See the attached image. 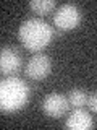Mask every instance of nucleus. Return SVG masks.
<instances>
[{"mask_svg":"<svg viewBox=\"0 0 97 130\" xmlns=\"http://www.w3.org/2000/svg\"><path fill=\"white\" fill-rule=\"evenodd\" d=\"M65 127L73 128V130H87V128L94 127V120H92V117L86 111H83L79 107V109H75L71 112V116L65 122Z\"/></svg>","mask_w":97,"mask_h":130,"instance_id":"nucleus-7","label":"nucleus"},{"mask_svg":"<svg viewBox=\"0 0 97 130\" xmlns=\"http://www.w3.org/2000/svg\"><path fill=\"white\" fill-rule=\"evenodd\" d=\"M52 70V60L45 54H34L26 63V76L31 80H44Z\"/></svg>","mask_w":97,"mask_h":130,"instance_id":"nucleus-5","label":"nucleus"},{"mask_svg":"<svg viewBox=\"0 0 97 130\" xmlns=\"http://www.w3.org/2000/svg\"><path fill=\"white\" fill-rule=\"evenodd\" d=\"M66 99H68V104H70V107H73V109H79V107H83V106L86 104L87 96H86V93H84L83 89L73 88L71 91L68 93Z\"/></svg>","mask_w":97,"mask_h":130,"instance_id":"nucleus-9","label":"nucleus"},{"mask_svg":"<svg viewBox=\"0 0 97 130\" xmlns=\"http://www.w3.org/2000/svg\"><path fill=\"white\" fill-rule=\"evenodd\" d=\"M23 57L21 52L13 46L0 47V73L7 76H13L21 70Z\"/></svg>","mask_w":97,"mask_h":130,"instance_id":"nucleus-4","label":"nucleus"},{"mask_svg":"<svg viewBox=\"0 0 97 130\" xmlns=\"http://www.w3.org/2000/svg\"><path fill=\"white\" fill-rule=\"evenodd\" d=\"M19 41L28 51L39 52L50 44L54 39V28L44 20L39 18H28L21 23L18 29Z\"/></svg>","mask_w":97,"mask_h":130,"instance_id":"nucleus-1","label":"nucleus"},{"mask_svg":"<svg viewBox=\"0 0 97 130\" xmlns=\"http://www.w3.org/2000/svg\"><path fill=\"white\" fill-rule=\"evenodd\" d=\"M86 103H87L89 107H91V111H92V112H95V111H97V94H95V93H92V94L87 98Z\"/></svg>","mask_w":97,"mask_h":130,"instance_id":"nucleus-10","label":"nucleus"},{"mask_svg":"<svg viewBox=\"0 0 97 130\" xmlns=\"http://www.w3.org/2000/svg\"><path fill=\"white\" fill-rule=\"evenodd\" d=\"M81 20H83L81 8L78 5H75V3H63V5H60L54 15V24L60 31L75 29L76 26H79Z\"/></svg>","mask_w":97,"mask_h":130,"instance_id":"nucleus-3","label":"nucleus"},{"mask_svg":"<svg viewBox=\"0 0 97 130\" xmlns=\"http://www.w3.org/2000/svg\"><path fill=\"white\" fill-rule=\"evenodd\" d=\"M55 7H57L55 0H32V2H29V8L37 15H47L54 11Z\"/></svg>","mask_w":97,"mask_h":130,"instance_id":"nucleus-8","label":"nucleus"},{"mask_svg":"<svg viewBox=\"0 0 97 130\" xmlns=\"http://www.w3.org/2000/svg\"><path fill=\"white\" fill-rule=\"evenodd\" d=\"M70 109L66 96L60 94V93H50L42 99V111L47 114L48 117L58 119L62 117L65 112Z\"/></svg>","mask_w":97,"mask_h":130,"instance_id":"nucleus-6","label":"nucleus"},{"mask_svg":"<svg viewBox=\"0 0 97 130\" xmlns=\"http://www.w3.org/2000/svg\"><path fill=\"white\" fill-rule=\"evenodd\" d=\"M29 86L19 78L0 80V112H15L29 101Z\"/></svg>","mask_w":97,"mask_h":130,"instance_id":"nucleus-2","label":"nucleus"}]
</instances>
